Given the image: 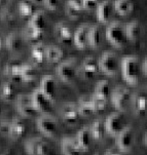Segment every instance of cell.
<instances>
[{
	"label": "cell",
	"mask_w": 147,
	"mask_h": 155,
	"mask_svg": "<svg viewBox=\"0 0 147 155\" xmlns=\"http://www.w3.org/2000/svg\"><path fill=\"white\" fill-rule=\"evenodd\" d=\"M26 150L29 155H48L49 147L44 141L39 138H33L26 143Z\"/></svg>",
	"instance_id": "cell-14"
},
{
	"label": "cell",
	"mask_w": 147,
	"mask_h": 155,
	"mask_svg": "<svg viewBox=\"0 0 147 155\" xmlns=\"http://www.w3.org/2000/svg\"><path fill=\"white\" fill-rule=\"evenodd\" d=\"M91 24L85 23L75 30L73 33V43L79 49H85L88 46V33Z\"/></svg>",
	"instance_id": "cell-16"
},
{
	"label": "cell",
	"mask_w": 147,
	"mask_h": 155,
	"mask_svg": "<svg viewBox=\"0 0 147 155\" xmlns=\"http://www.w3.org/2000/svg\"><path fill=\"white\" fill-rule=\"evenodd\" d=\"M46 25H48V20H46V15L44 12H38L35 15H33L30 22V28L39 31V32H43L44 29L46 28Z\"/></svg>",
	"instance_id": "cell-26"
},
{
	"label": "cell",
	"mask_w": 147,
	"mask_h": 155,
	"mask_svg": "<svg viewBox=\"0 0 147 155\" xmlns=\"http://www.w3.org/2000/svg\"><path fill=\"white\" fill-rule=\"evenodd\" d=\"M61 152L63 155H79L81 153L74 138L64 137L61 140Z\"/></svg>",
	"instance_id": "cell-20"
},
{
	"label": "cell",
	"mask_w": 147,
	"mask_h": 155,
	"mask_svg": "<svg viewBox=\"0 0 147 155\" xmlns=\"http://www.w3.org/2000/svg\"><path fill=\"white\" fill-rule=\"evenodd\" d=\"M40 91L45 94L52 102H55L58 94L57 80L52 75H45L40 82Z\"/></svg>",
	"instance_id": "cell-12"
},
{
	"label": "cell",
	"mask_w": 147,
	"mask_h": 155,
	"mask_svg": "<svg viewBox=\"0 0 147 155\" xmlns=\"http://www.w3.org/2000/svg\"><path fill=\"white\" fill-rule=\"evenodd\" d=\"M56 37L60 42L62 43H69L73 41V33L65 23H58L56 26Z\"/></svg>",
	"instance_id": "cell-21"
},
{
	"label": "cell",
	"mask_w": 147,
	"mask_h": 155,
	"mask_svg": "<svg viewBox=\"0 0 147 155\" xmlns=\"http://www.w3.org/2000/svg\"><path fill=\"white\" fill-rule=\"evenodd\" d=\"M77 110L80 116L83 117H89L92 114H94L95 111L93 109V105H92V96L91 97H80L78 100L77 104Z\"/></svg>",
	"instance_id": "cell-23"
},
{
	"label": "cell",
	"mask_w": 147,
	"mask_h": 155,
	"mask_svg": "<svg viewBox=\"0 0 147 155\" xmlns=\"http://www.w3.org/2000/svg\"><path fill=\"white\" fill-rule=\"evenodd\" d=\"M74 139H75V142H76V144H77L78 148L80 149L81 152L90 150L92 144H93V141H94L89 127H81L77 132V134H76Z\"/></svg>",
	"instance_id": "cell-15"
},
{
	"label": "cell",
	"mask_w": 147,
	"mask_h": 155,
	"mask_svg": "<svg viewBox=\"0 0 147 155\" xmlns=\"http://www.w3.org/2000/svg\"><path fill=\"white\" fill-rule=\"evenodd\" d=\"M103 155H122V152L117 147H112V148L107 149Z\"/></svg>",
	"instance_id": "cell-34"
},
{
	"label": "cell",
	"mask_w": 147,
	"mask_h": 155,
	"mask_svg": "<svg viewBox=\"0 0 147 155\" xmlns=\"http://www.w3.org/2000/svg\"><path fill=\"white\" fill-rule=\"evenodd\" d=\"M56 74L59 79L65 83H71L78 74L76 61L73 59L65 60L58 64L56 67Z\"/></svg>",
	"instance_id": "cell-5"
},
{
	"label": "cell",
	"mask_w": 147,
	"mask_h": 155,
	"mask_svg": "<svg viewBox=\"0 0 147 155\" xmlns=\"http://www.w3.org/2000/svg\"><path fill=\"white\" fill-rule=\"evenodd\" d=\"M79 4L83 10L90 12V10L97 8V6H98V4H99V1L98 0H79Z\"/></svg>",
	"instance_id": "cell-30"
},
{
	"label": "cell",
	"mask_w": 147,
	"mask_h": 155,
	"mask_svg": "<svg viewBox=\"0 0 147 155\" xmlns=\"http://www.w3.org/2000/svg\"><path fill=\"white\" fill-rule=\"evenodd\" d=\"M98 70H99L98 61L95 59V57L89 56L81 63L78 72L85 79H92L97 74Z\"/></svg>",
	"instance_id": "cell-11"
},
{
	"label": "cell",
	"mask_w": 147,
	"mask_h": 155,
	"mask_svg": "<svg viewBox=\"0 0 147 155\" xmlns=\"http://www.w3.org/2000/svg\"><path fill=\"white\" fill-rule=\"evenodd\" d=\"M144 143H145V146L147 147V130L145 133V136H144Z\"/></svg>",
	"instance_id": "cell-36"
},
{
	"label": "cell",
	"mask_w": 147,
	"mask_h": 155,
	"mask_svg": "<svg viewBox=\"0 0 147 155\" xmlns=\"http://www.w3.org/2000/svg\"><path fill=\"white\" fill-rule=\"evenodd\" d=\"M81 9L82 8H81L79 2H77L76 0H67L66 1V15L72 19L78 18Z\"/></svg>",
	"instance_id": "cell-28"
},
{
	"label": "cell",
	"mask_w": 147,
	"mask_h": 155,
	"mask_svg": "<svg viewBox=\"0 0 147 155\" xmlns=\"http://www.w3.org/2000/svg\"><path fill=\"white\" fill-rule=\"evenodd\" d=\"M63 58V51L59 46L51 45L45 47V59L49 63H59Z\"/></svg>",
	"instance_id": "cell-27"
},
{
	"label": "cell",
	"mask_w": 147,
	"mask_h": 155,
	"mask_svg": "<svg viewBox=\"0 0 147 155\" xmlns=\"http://www.w3.org/2000/svg\"><path fill=\"white\" fill-rule=\"evenodd\" d=\"M99 70L105 75L114 76L120 69V61L113 51H105L98 60Z\"/></svg>",
	"instance_id": "cell-4"
},
{
	"label": "cell",
	"mask_w": 147,
	"mask_h": 155,
	"mask_svg": "<svg viewBox=\"0 0 147 155\" xmlns=\"http://www.w3.org/2000/svg\"><path fill=\"white\" fill-rule=\"evenodd\" d=\"M31 100H32L34 108L37 111L42 112L43 114H46V113H49L52 111L54 102H52L40 89H36L34 91L32 97H31Z\"/></svg>",
	"instance_id": "cell-9"
},
{
	"label": "cell",
	"mask_w": 147,
	"mask_h": 155,
	"mask_svg": "<svg viewBox=\"0 0 147 155\" xmlns=\"http://www.w3.org/2000/svg\"><path fill=\"white\" fill-rule=\"evenodd\" d=\"M113 8L120 17H128L133 12L134 4L132 0H114Z\"/></svg>",
	"instance_id": "cell-25"
},
{
	"label": "cell",
	"mask_w": 147,
	"mask_h": 155,
	"mask_svg": "<svg viewBox=\"0 0 147 155\" xmlns=\"http://www.w3.org/2000/svg\"><path fill=\"white\" fill-rule=\"evenodd\" d=\"M37 127L44 136L52 138L57 134L58 122L54 116H52L49 113H46L42 114L37 119Z\"/></svg>",
	"instance_id": "cell-8"
},
{
	"label": "cell",
	"mask_w": 147,
	"mask_h": 155,
	"mask_svg": "<svg viewBox=\"0 0 147 155\" xmlns=\"http://www.w3.org/2000/svg\"><path fill=\"white\" fill-rule=\"evenodd\" d=\"M125 33L128 41L136 42L141 37L142 28L138 21H131L125 25Z\"/></svg>",
	"instance_id": "cell-19"
},
{
	"label": "cell",
	"mask_w": 147,
	"mask_h": 155,
	"mask_svg": "<svg viewBox=\"0 0 147 155\" xmlns=\"http://www.w3.org/2000/svg\"><path fill=\"white\" fill-rule=\"evenodd\" d=\"M111 93H112V88L109 81L106 79H101L97 82L95 89H94L93 96L96 97V98L103 99L107 101V99H108V97H110Z\"/></svg>",
	"instance_id": "cell-22"
},
{
	"label": "cell",
	"mask_w": 147,
	"mask_h": 155,
	"mask_svg": "<svg viewBox=\"0 0 147 155\" xmlns=\"http://www.w3.org/2000/svg\"><path fill=\"white\" fill-rule=\"evenodd\" d=\"M104 34L107 41L116 48H122L128 42L125 33V26L119 21L110 22L105 29Z\"/></svg>",
	"instance_id": "cell-2"
},
{
	"label": "cell",
	"mask_w": 147,
	"mask_h": 155,
	"mask_svg": "<svg viewBox=\"0 0 147 155\" xmlns=\"http://www.w3.org/2000/svg\"><path fill=\"white\" fill-rule=\"evenodd\" d=\"M142 72L147 76V57L145 58V60L142 63Z\"/></svg>",
	"instance_id": "cell-35"
},
{
	"label": "cell",
	"mask_w": 147,
	"mask_h": 155,
	"mask_svg": "<svg viewBox=\"0 0 147 155\" xmlns=\"http://www.w3.org/2000/svg\"><path fill=\"white\" fill-rule=\"evenodd\" d=\"M103 43V32L99 25L93 24L90 26L88 33V46L92 48H99Z\"/></svg>",
	"instance_id": "cell-18"
},
{
	"label": "cell",
	"mask_w": 147,
	"mask_h": 155,
	"mask_svg": "<svg viewBox=\"0 0 147 155\" xmlns=\"http://www.w3.org/2000/svg\"><path fill=\"white\" fill-rule=\"evenodd\" d=\"M24 124L22 122H15L12 127V132L15 134V136H20L22 135L23 132H24Z\"/></svg>",
	"instance_id": "cell-33"
},
{
	"label": "cell",
	"mask_w": 147,
	"mask_h": 155,
	"mask_svg": "<svg viewBox=\"0 0 147 155\" xmlns=\"http://www.w3.org/2000/svg\"><path fill=\"white\" fill-rule=\"evenodd\" d=\"M131 107L136 115H144L147 112V93L144 91H136L132 94Z\"/></svg>",
	"instance_id": "cell-10"
},
{
	"label": "cell",
	"mask_w": 147,
	"mask_h": 155,
	"mask_svg": "<svg viewBox=\"0 0 147 155\" xmlns=\"http://www.w3.org/2000/svg\"><path fill=\"white\" fill-rule=\"evenodd\" d=\"M120 72L122 79L130 85H137L141 79L142 64L135 54L125 56L120 61Z\"/></svg>",
	"instance_id": "cell-1"
},
{
	"label": "cell",
	"mask_w": 147,
	"mask_h": 155,
	"mask_svg": "<svg viewBox=\"0 0 147 155\" xmlns=\"http://www.w3.org/2000/svg\"><path fill=\"white\" fill-rule=\"evenodd\" d=\"M32 54L37 62H42L43 59H45V48L42 46H36L33 48Z\"/></svg>",
	"instance_id": "cell-31"
},
{
	"label": "cell",
	"mask_w": 147,
	"mask_h": 155,
	"mask_svg": "<svg viewBox=\"0 0 147 155\" xmlns=\"http://www.w3.org/2000/svg\"><path fill=\"white\" fill-rule=\"evenodd\" d=\"M92 137L95 141H102L106 136V127H105V120L102 118H98L92 123L90 127Z\"/></svg>",
	"instance_id": "cell-24"
},
{
	"label": "cell",
	"mask_w": 147,
	"mask_h": 155,
	"mask_svg": "<svg viewBox=\"0 0 147 155\" xmlns=\"http://www.w3.org/2000/svg\"><path fill=\"white\" fill-rule=\"evenodd\" d=\"M60 114H61L62 119L67 123H75L80 117L79 113H78L77 106L74 103H65L61 106L60 110Z\"/></svg>",
	"instance_id": "cell-17"
},
{
	"label": "cell",
	"mask_w": 147,
	"mask_h": 155,
	"mask_svg": "<svg viewBox=\"0 0 147 155\" xmlns=\"http://www.w3.org/2000/svg\"><path fill=\"white\" fill-rule=\"evenodd\" d=\"M113 3L105 0L100 2L96 8V17L100 24H109L113 15Z\"/></svg>",
	"instance_id": "cell-13"
},
{
	"label": "cell",
	"mask_w": 147,
	"mask_h": 155,
	"mask_svg": "<svg viewBox=\"0 0 147 155\" xmlns=\"http://www.w3.org/2000/svg\"><path fill=\"white\" fill-rule=\"evenodd\" d=\"M95 155H100V154H98V153H97V154H95Z\"/></svg>",
	"instance_id": "cell-37"
},
{
	"label": "cell",
	"mask_w": 147,
	"mask_h": 155,
	"mask_svg": "<svg viewBox=\"0 0 147 155\" xmlns=\"http://www.w3.org/2000/svg\"><path fill=\"white\" fill-rule=\"evenodd\" d=\"M61 0H43L44 6L49 10H56L60 5Z\"/></svg>",
	"instance_id": "cell-32"
},
{
	"label": "cell",
	"mask_w": 147,
	"mask_h": 155,
	"mask_svg": "<svg viewBox=\"0 0 147 155\" xmlns=\"http://www.w3.org/2000/svg\"><path fill=\"white\" fill-rule=\"evenodd\" d=\"M106 103H107L106 100L99 99V98H96V97L92 96V105H93V109H94V111H95V113L104 111L105 108H106Z\"/></svg>",
	"instance_id": "cell-29"
},
{
	"label": "cell",
	"mask_w": 147,
	"mask_h": 155,
	"mask_svg": "<svg viewBox=\"0 0 147 155\" xmlns=\"http://www.w3.org/2000/svg\"><path fill=\"white\" fill-rule=\"evenodd\" d=\"M115 145L122 153H128L133 149L135 144V132L130 124H128L119 135L115 137Z\"/></svg>",
	"instance_id": "cell-7"
},
{
	"label": "cell",
	"mask_w": 147,
	"mask_h": 155,
	"mask_svg": "<svg viewBox=\"0 0 147 155\" xmlns=\"http://www.w3.org/2000/svg\"><path fill=\"white\" fill-rule=\"evenodd\" d=\"M132 91L128 87L119 85L114 89L110 94L111 102L115 107V109L119 112H125L129 107L131 106V100H132Z\"/></svg>",
	"instance_id": "cell-3"
},
{
	"label": "cell",
	"mask_w": 147,
	"mask_h": 155,
	"mask_svg": "<svg viewBox=\"0 0 147 155\" xmlns=\"http://www.w3.org/2000/svg\"><path fill=\"white\" fill-rule=\"evenodd\" d=\"M128 125L127 119L122 112H112L105 119L106 133L112 137H116Z\"/></svg>",
	"instance_id": "cell-6"
}]
</instances>
